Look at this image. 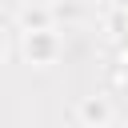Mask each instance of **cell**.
<instances>
[{"label":"cell","mask_w":128,"mask_h":128,"mask_svg":"<svg viewBox=\"0 0 128 128\" xmlns=\"http://www.w3.org/2000/svg\"><path fill=\"white\" fill-rule=\"evenodd\" d=\"M24 56L28 64H52L60 56V36L52 28H40V32H24Z\"/></svg>","instance_id":"6da1fadb"},{"label":"cell","mask_w":128,"mask_h":128,"mask_svg":"<svg viewBox=\"0 0 128 128\" xmlns=\"http://www.w3.org/2000/svg\"><path fill=\"white\" fill-rule=\"evenodd\" d=\"M80 124L84 128H108L112 124V104L104 96H84L80 100Z\"/></svg>","instance_id":"7a4b0ae2"},{"label":"cell","mask_w":128,"mask_h":128,"mask_svg":"<svg viewBox=\"0 0 128 128\" xmlns=\"http://www.w3.org/2000/svg\"><path fill=\"white\" fill-rule=\"evenodd\" d=\"M52 8H44V4H28V8H20V28L24 32H40V28H52Z\"/></svg>","instance_id":"3957f363"},{"label":"cell","mask_w":128,"mask_h":128,"mask_svg":"<svg viewBox=\"0 0 128 128\" xmlns=\"http://www.w3.org/2000/svg\"><path fill=\"white\" fill-rule=\"evenodd\" d=\"M112 28H116V36H128V4L112 16Z\"/></svg>","instance_id":"277c9868"},{"label":"cell","mask_w":128,"mask_h":128,"mask_svg":"<svg viewBox=\"0 0 128 128\" xmlns=\"http://www.w3.org/2000/svg\"><path fill=\"white\" fill-rule=\"evenodd\" d=\"M76 12H80V8H76L72 0H60V4L52 8V16H76Z\"/></svg>","instance_id":"5b68a950"},{"label":"cell","mask_w":128,"mask_h":128,"mask_svg":"<svg viewBox=\"0 0 128 128\" xmlns=\"http://www.w3.org/2000/svg\"><path fill=\"white\" fill-rule=\"evenodd\" d=\"M0 56H4V40H0Z\"/></svg>","instance_id":"8992f818"},{"label":"cell","mask_w":128,"mask_h":128,"mask_svg":"<svg viewBox=\"0 0 128 128\" xmlns=\"http://www.w3.org/2000/svg\"><path fill=\"white\" fill-rule=\"evenodd\" d=\"M108 128H124V124H108Z\"/></svg>","instance_id":"52a82bcc"}]
</instances>
